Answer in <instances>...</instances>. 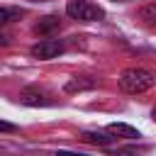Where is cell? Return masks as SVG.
Segmentation results:
<instances>
[{"label":"cell","mask_w":156,"mask_h":156,"mask_svg":"<svg viewBox=\"0 0 156 156\" xmlns=\"http://www.w3.org/2000/svg\"><path fill=\"white\" fill-rule=\"evenodd\" d=\"M7 44H10V37L5 32H0V46H7Z\"/></svg>","instance_id":"13"},{"label":"cell","mask_w":156,"mask_h":156,"mask_svg":"<svg viewBox=\"0 0 156 156\" xmlns=\"http://www.w3.org/2000/svg\"><path fill=\"white\" fill-rule=\"evenodd\" d=\"M107 132H110V134H117V136H122V139H139V136H141V132H139L136 127L124 124V122H110V124H107Z\"/></svg>","instance_id":"6"},{"label":"cell","mask_w":156,"mask_h":156,"mask_svg":"<svg viewBox=\"0 0 156 156\" xmlns=\"http://www.w3.org/2000/svg\"><path fill=\"white\" fill-rule=\"evenodd\" d=\"M119 88L127 93V95H141L146 90H151L156 85V73L149 71V68H141V66H134V68H127L119 73L117 78Z\"/></svg>","instance_id":"1"},{"label":"cell","mask_w":156,"mask_h":156,"mask_svg":"<svg viewBox=\"0 0 156 156\" xmlns=\"http://www.w3.org/2000/svg\"><path fill=\"white\" fill-rule=\"evenodd\" d=\"M85 141H90V144H100V146H107V144H112V136H107L105 132H83L80 134Z\"/></svg>","instance_id":"9"},{"label":"cell","mask_w":156,"mask_h":156,"mask_svg":"<svg viewBox=\"0 0 156 156\" xmlns=\"http://www.w3.org/2000/svg\"><path fill=\"white\" fill-rule=\"evenodd\" d=\"M58 17L56 15H46L44 20H39L37 24H34V32L37 34H49V32H54V29H58Z\"/></svg>","instance_id":"8"},{"label":"cell","mask_w":156,"mask_h":156,"mask_svg":"<svg viewBox=\"0 0 156 156\" xmlns=\"http://www.w3.org/2000/svg\"><path fill=\"white\" fill-rule=\"evenodd\" d=\"M63 51H66V44H63L61 39H41V41H37V44L29 49V54H32L34 58H41V61L56 58V56H61Z\"/></svg>","instance_id":"3"},{"label":"cell","mask_w":156,"mask_h":156,"mask_svg":"<svg viewBox=\"0 0 156 156\" xmlns=\"http://www.w3.org/2000/svg\"><path fill=\"white\" fill-rule=\"evenodd\" d=\"M17 15H20L17 10H10V7H2V5H0V27L10 24V22H12V20H15Z\"/></svg>","instance_id":"10"},{"label":"cell","mask_w":156,"mask_h":156,"mask_svg":"<svg viewBox=\"0 0 156 156\" xmlns=\"http://www.w3.org/2000/svg\"><path fill=\"white\" fill-rule=\"evenodd\" d=\"M136 17H139L146 27H156V0L144 2V5L136 10Z\"/></svg>","instance_id":"7"},{"label":"cell","mask_w":156,"mask_h":156,"mask_svg":"<svg viewBox=\"0 0 156 156\" xmlns=\"http://www.w3.org/2000/svg\"><path fill=\"white\" fill-rule=\"evenodd\" d=\"M56 156H88V154H76V151H56Z\"/></svg>","instance_id":"12"},{"label":"cell","mask_w":156,"mask_h":156,"mask_svg":"<svg viewBox=\"0 0 156 156\" xmlns=\"http://www.w3.org/2000/svg\"><path fill=\"white\" fill-rule=\"evenodd\" d=\"M20 102L29 105V107H49V105H54V100H49L39 88H24L20 93Z\"/></svg>","instance_id":"4"},{"label":"cell","mask_w":156,"mask_h":156,"mask_svg":"<svg viewBox=\"0 0 156 156\" xmlns=\"http://www.w3.org/2000/svg\"><path fill=\"white\" fill-rule=\"evenodd\" d=\"M93 88H98V80H95V78L76 76V78H71V80L63 85V93H80V90H93Z\"/></svg>","instance_id":"5"},{"label":"cell","mask_w":156,"mask_h":156,"mask_svg":"<svg viewBox=\"0 0 156 156\" xmlns=\"http://www.w3.org/2000/svg\"><path fill=\"white\" fill-rule=\"evenodd\" d=\"M66 15L76 22H98L105 17V10L98 7L90 0H68L66 2Z\"/></svg>","instance_id":"2"},{"label":"cell","mask_w":156,"mask_h":156,"mask_svg":"<svg viewBox=\"0 0 156 156\" xmlns=\"http://www.w3.org/2000/svg\"><path fill=\"white\" fill-rule=\"evenodd\" d=\"M0 132H17V124H12V122H5V119H0Z\"/></svg>","instance_id":"11"}]
</instances>
